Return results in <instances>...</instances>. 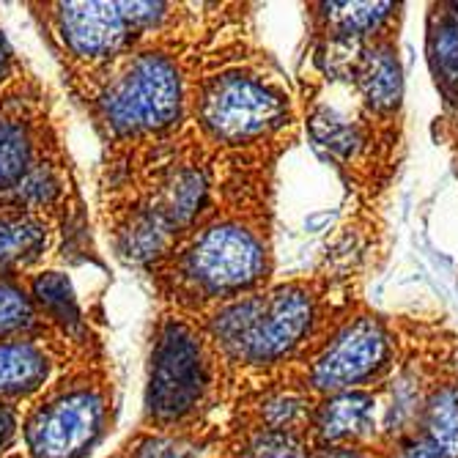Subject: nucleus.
<instances>
[{"mask_svg": "<svg viewBox=\"0 0 458 458\" xmlns=\"http://www.w3.org/2000/svg\"><path fill=\"white\" fill-rule=\"evenodd\" d=\"M233 6L187 4L176 25L118 58L107 72L69 91L99 143V165L110 168L190 127L198 77L233 55L223 38Z\"/></svg>", "mask_w": 458, "mask_h": 458, "instance_id": "f257e3e1", "label": "nucleus"}, {"mask_svg": "<svg viewBox=\"0 0 458 458\" xmlns=\"http://www.w3.org/2000/svg\"><path fill=\"white\" fill-rule=\"evenodd\" d=\"M267 157L269 148L217 157V176L203 212L168 253L140 275L157 308L200 316L269 285Z\"/></svg>", "mask_w": 458, "mask_h": 458, "instance_id": "f03ea898", "label": "nucleus"}, {"mask_svg": "<svg viewBox=\"0 0 458 458\" xmlns=\"http://www.w3.org/2000/svg\"><path fill=\"white\" fill-rule=\"evenodd\" d=\"M217 157L192 127L110 168L94 171V228L135 275L151 269L212 195Z\"/></svg>", "mask_w": 458, "mask_h": 458, "instance_id": "7ed1b4c3", "label": "nucleus"}, {"mask_svg": "<svg viewBox=\"0 0 458 458\" xmlns=\"http://www.w3.org/2000/svg\"><path fill=\"white\" fill-rule=\"evenodd\" d=\"M0 203L53 215L66 231L72 267H105L58 97L30 64L0 91Z\"/></svg>", "mask_w": 458, "mask_h": 458, "instance_id": "20e7f679", "label": "nucleus"}, {"mask_svg": "<svg viewBox=\"0 0 458 458\" xmlns=\"http://www.w3.org/2000/svg\"><path fill=\"white\" fill-rule=\"evenodd\" d=\"M236 379L198 316L157 308L146 341L143 406L135 431L154 437H212Z\"/></svg>", "mask_w": 458, "mask_h": 458, "instance_id": "39448f33", "label": "nucleus"}, {"mask_svg": "<svg viewBox=\"0 0 458 458\" xmlns=\"http://www.w3.org/2000/svg\"><path fill=\"white\" fill-rule=\"evenodd\" d=\"M118 382L105 332L72 352L22 406L20 450L28 458H89L118 423Z\"/></svg>", "mask_w": 458, "mask_h": 458, "instance_id": "423d86ee", "label": "nucleus"}, {"mask_svg": "<svg viewBox=\"0 0 458 458\" xmlns=\"http://www.w3.org/2000/svg\"><path fill=\"white\" fill-rule=\"evenodd\" d=\"M233 379L280 368L305 344L316 321V300L305 283L264 285L198 316Z\"/></svg>", "mask_w": 458, "mask_h": 458, "instance_id": "0eeeda50", "label": "nucleus"}, {"mask_svg": "<svg viewBox=\"0 0 458 458\" xmlns=\"http://www.w3.org/2000/svg\"><path fill=\"white\" fill-rule=\"evenodd\" d=\"M288 123L291 99L285 89L236 53L209 66L195 82L190 127L215 154L269 148Z\"/></svg>", "mask_w": 458, "mask_h": 458, "instance_id": "6e6552de", "label": "nucleus"}, {"mask_svg": "<svg viewBox=\"0 0 458 458\" xmlns=\"http://www.w3.org/2000/svg\"><path fill=\"white\" fill-rule=\"evenodd\" d=\"M25 9L58 64L66 94L146 41L123 0H36Z\"/></svg>", "mask_w": 458, "mask_h": 458, "instance_id": "1a4fd4ad", "label": "nucleus"}, {"mask_svg": "<svg viewBox=\"0 0 458 458\" xmlns=\"http://www.w3.org/2000/svg\"><path fill=\"white\" fill-rule=\"evenodd\" d=\"M50 267H72L64 225L53 215L0 203V277L25 280Z\"/></svg>", "mask_w": 458, "mask_h": 458, "instance_id": "9d476101", "label": "nucleus"}, {"mask_svg": "<svg viewBox=\"0 0 458 458\" xmlns=\"http://www.w3.org/2000/svg\"><path fill=\"white\" fill-rule=\"evenodd\" d=\"M387 357V335L370 318L349 324L310 365L308 382L318 393H344L368 379Z\"/></svg>", "mask_w": 458, "mask_h": 458, "instance_id": "9b49d317", "label": "nucleus"}, {"mask_svg": "<svg viewBox=\"0 0 458 458\" xmlns=\"http://www.w3.org/2000/svg\"><path fill=\"white\" fill-rule=\"evenodd\" d=\"M30 300L47 324L50 335L72 354L102 335V324L80 302L74 280L66 269L50 267L25 277Z\"/></svg>", "mask_w": 458, "mask_h": 458, "instance_id": "f8f14e48", "label": "nucleus"}, {"mask_svg": "<svg viewBox=\"0 0 458 458\" xmlns=\"http://www.w3.org/2000/svg\"><path fill=\"white\" fill-rule=\"evenodd\" d=\"M209 458H308V453L300 442V428L264 423L253 406L233 393Z\"/></svg>", "mask_w": 458, "mask_h": 458, "instance_id": "ddd939ff", "label": "nucleus"}, {"mask_svg": "<svg viewBox=\"0 0 458 458\" xmlns=\"http://www.w3.org/2000/svg\"><path fill=\"white\" fill-rule=\"evenodd\" d=\"M69 352L58 341L0 344V401L25 406L55 377Z\"/></svg>", "mask_w": 458, "mask_h": 458, "instance_id": "4468645a", "label": "nucleus"}, {"mask_svg": "<svg viewBox=\"0 0 458 458\" xmlns=\"http://www.w3.org/2000/svg\"><path fill=\"white\" fill-rule=\"evenodd\" d=\"M9 341H55L41 321L25 280L0 277V344Z\"/></svg>", "mask_w": 458, "mask_h": 458, "instance_id": "2eb2a0df", "label": "nucleus"}, {"mask_svg": "<svg viewBox=\"0 0 458 458\" xmlns=\"http://www.w3.org/2000/svg\"><path fill=\"white\" fill-rule=\"evenodd\" d=\"M370 398L360 395V393H338L335 398H329L313 418V431L318 437V442L332 445V442H341L349 439L352 434H357L368 414H370Z\"/></svg>", "mask_w": 458, "mask_h": 458, "instance_id": "dca6fc26", "label": "nucleus"}, {"mask_svg": "<svg viewBox=\"0 0 458 458\" xmlns=\"http://www.w3.org/2000/svg\"><path fill=\"white\" fill-rule=\"evenodd\" d=\"M360 89L365 99L379 107L390 110L401 99V69L390 50H370L360 66Z\"/></svg>", "mask_w": 458, "mask_h": 458, "instance_id": "f3484780", "label": "nucleus"}, {"mask_svg": "<svg viewBox=\"0 0 458 458\" xmlns=\"http://www.w3.org/2000/svg\"><path fill=\"white\" fill-rule=\"evenodd\" d=\"M428 445L442 458H458V393L442 390L428 406Z\"/></svg>", "mask_w": 458, "mask_h": 458, "instance_id": "a211bd4d", "label": "nucleus"}, {"mask_svg": "<svg viewBox=\"0 0 458 458\" xmlns=\"http://www.w3.org/2000/svg\"><path fill=\"white\" fill-rule=\"evenodd\" d=\"M329 17L338 25L341 33H368L370 28H377L387 12L393 9L390 4H332Z\"/></svg>", "mask_w": 458, "mask_h": 458, "instance_id": "6ab92c4d", "label": "nucleus"}, {"mask_svg": "<svg viewBox=\"0 0 458 458\" xmlns=\"http://www.w3.org/2000/svg\"><path fill=\"white\" fill-rule=\"evenodd\" d=\"M310 130H313V138L321 146H327L329 151H335V154H352L354 146H357L354 127H349L346 118H338L332 110H318L310 118Z\"/></svg>", "mask_w": 458, "mask_h": 458, "instance_id": "aec40b11", "label": "nucleus"}, {"mask_svg": "<svg viewBox=\"0 0 458 458\" xmlns=\"http://www.w3.org/2000/svg\"><path fill=\"white\" fill-rule=\"evenodd\" d=\"M437 69L447 82H458V25H442L434 36Z\"/></svg>", "mask_w": 458, "mask_h": 458, "instance_id": "412c9836", "label": "nucleus"}, {"mask_svg": "<svg viewBox=\"0 0 458 458\" xmlns=\"http://www.w3.org/2000/svg\"><path fill=\"white\" fill-rule=\"evenodd\" d=\"M20 418L22 406L0 401V458L20 447Z\"/></svg>", "mask_w": 458, "mask_h": 458, "instance_id": "4be33fe9", "label": "nucleus"}, {"mask_svg": "<svg viewBox=\"0 0 458 458\" xmlns=\"http://www.w3.org/2000/svg\"><path fill=\"white\" fill-rule=\"evenodd\" d=\"M28 61L17 53V47L12 45V38L6 33V28L0 25V91L6 86H12V80L22 72Z\"/></svg>", "mask_w": 458, "mask_h": 458, "instance_id": "5701e85b", "label": "nucleus"}, {"mask_svg": "<svg viewBox=\"0 0 458 458\" xmlns=\"http://www.w3.org/2000/svg\"><path fill=\"white\" fill-rule=\"evenodd\" d=\"M398 458H442V455L426 442V445H411V447H406Z\"/></svg>", "mask_w": 458, "mask_h": 458, "instance_id": "b1692460", "label": "nucleus"}, {"mask_svg": "<svg viewBox=\"0 0 458 458\" xmlns=\"http://www.w3.org/2000/svg\"><path fill=\"white\" fill-rule=\"evenodd\" d=\"M107 458H138V455H135V447H132V439L127 437V439H123Z\"/></svg>", "mask_w": 458, "mask_h": 458, "instance_id": "393cba45", "label": "nucleus"}, {"mask_svg": "<svg viewBox=\"0 0 458 458\" xmlns=\"http://www.w3.org/2000/svg\"><path fill=\"white\" fill-rule=\"evenodd\" d=\"M4 458H28V455L17 447V450H12V453H9V455H4Z\"/></svg>", "mask_w": 458, "mask_h": 458, "instance_id": "a878e982", "label": "nucleus"}]
</instances>
